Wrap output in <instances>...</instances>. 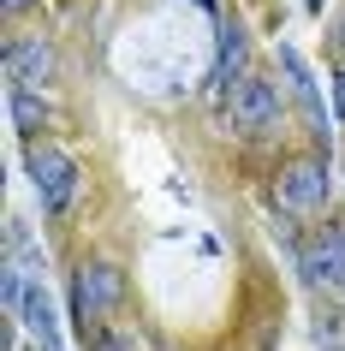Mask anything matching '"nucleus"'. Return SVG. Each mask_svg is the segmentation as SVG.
I'll use <instances>...</instances> for the list:
<instances>
[{"label":"nucleus","mask_w":345,"mask_h":351,"mask_svg":"<svg viewBox=\"0 0 345 351\" xmlns=\"http://www.w3.org/2000/svg\"><path fill=\"white\" fill-rule=\"evenodd\" d=\"M226 125L238 137H268L280 125V90H274L268 77H238L233 101H226Z\"/></svg>","instance_id":"1"},{"label":"nucleus","mask_w":345,"mask_h":351,"mask_svg":"<svg viewBox=\"0 0 345 351\" xmlns=\"http://www.w3.org/2000/svg\"><path fill=\"white\" fill-rule=\"evenodd\" d=\"M274 197H280L286 215H316V208L327 203V161H322V155H298V161H286Z\"/></svg>","instance_id":"2"},{"label":"nucleus","mask_w":345,"mask_h":351,"mask_svg":"<svg viewBox=\"0 0 345 351\" xmlns=\"http://www.w3.org/2000/svg\"><path fill=\"white\" fill-rule=\"evenodd\" d=\"M30 185H36V197H42L48 215L72 208V197H78V161H72V155H60V149H30Z\"/></svg>","instance_id":"3"},{"label":"nucleus","mask_w":345,"mask_h":351,"mask_svg":"<svg viewBox=\"0 0 345 351\" xmlns=\"http://www.w3.org/2000/svg\"><path fill=\"white\" fill-rule=\"evenodd\" d=\"M304 280L327 298H345V232L327 226V232H316L304 244Z\"/></svg>","instance_id":"4"},{"label":"nucleus","mask_w":345,"mask_h":351,"mask_svg":"<svg viewBox=\"0 0 345 351\" xmlns=\"http://www.w3.org/2000/svg\"><path fill=\"white\" fill-rule=\"evenodd\" d=\"M119 292H126V280H119L113 262H84V274H78V286H72L78 322L90 328V315H108L113 304H119Z\"/></svg>","instance_id":"5"},{"label":"nucleus","mask_w":345,"mask_h":351,"mask_svg":"<svg viewBox=\"0 0 345 351\" xmlns=\"http://www.w3.org/2000/svg\"><path fill=\"white\" fill-rule=\"evenodd\" d=\"M48 77H54V48H48L42 36L6 48V84H12V90H42Z\"/></svg>","instance_id":"6"},{"label":"nucleus","mask_w":345,"mask_h":351,"mask_svg":"<svg viewBox=\"0 0 345 351\" xmlns=\"http://www.w3.org/2000/svg\"><path fill=\"white\" fill-rule=\"evenodd\" d=\"M12 125H19L24 137H36V131L48 125V101H42V90H12Z\"/></svg>","instance_id":"7"},{"label":"nucleus","mask_w":345,"mask_h":351,"mask_svg":"<svg viewBox=\"0 0 345 351\" xmlns=\"http://www.w3.org/2000/svg\"><path fill=\"white\" fill-rule=\"evenodd\" d=\"M238 60H244V36H238V30H226V42H220V72H215V84H226V77L238 72Z\"/></svg>","instance_id":"8"},{"label":"nucleus","mask_w":345,"mask_h":351,"mask_svg":"<svg viewBox=\"0 0 345 351\" xmlns=\"http://www.w3.org/2000/svg\"><path fill=\"white\" fill-rule=\"evenodd\" d=\"M90 351H126V346H119L113 333H95V339H90Z\"/></svg>","instance_id":"9"},{"label":"nucleus","mask_w":345,"mask_h":351,"mask_svg":"<svg viewBox=\"0 0 345 351\" xmlns=\"http://www.w3.org/2000/svg\"><path fill=\"white\" fill-rule=\"evenodd\" d=\"M333 95H340V119H345V72L333 77Z\"/></svg>","instance_id":"10"},{"label":"nucleus","mask_w":345,"mask_h":351,"mask_svg":"<svg viewBox=\"0 0 345 351\" xmlns=\"http://www.w3.org/2000/svg\"><path fill=\"white\" fill-rule=\"evenodd\" d=\"M24 6H30V0H6V12H24Z\"/></svg>","instance_id":"11"},{"label":"nucleus","mask_w":345,"mask_h":351,"mask_svg":"<svg viewBox=\"0 0 345 351\" xmlns=\"http://www.w3.org/2000/svg\"><path fill=\"white\" fill-rule=\"evenodd\" d=\"M197 6H202V12H215V0H197Z\"/></svg>","instance_id":"12"}]
</instances>
